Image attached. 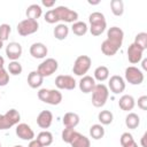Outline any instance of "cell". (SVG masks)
<instances>
[{
  "label": "cell",
  "instance_id": "obj_14",
  "mask_svg": "<svg viewBox=\"0 0 147 147\" xmlns=\"http://www.w3.org/2000/svg\"><path fill=\"white\" fill-rule=\"evenodd\" d=\"M15 132H16V136L20 139H22V140H26V141L29 140L30 141V140L34 139V132H33V130L31 129L30 125H28L25 123L17 124Z\"/></svg>",
  "mask_w": 147,
  "mask_h": 147
},
{
  "label": "cell",
  "instance_id": "obj_10",
  "mask_svg": "<svg viewBox=\"0 0 147 147\" xmlns=\"http://www.w3.org/2000/svg\"><path fill=\"white\" fill-rule=\"evenodd\" d=\"M123 39H124V32L121 28L111 26L107 31V40H109L111 44H114L118 48H121V46L123 44Z\"/></svg>",
  "mask_w": 147,
  "mask_h": 147
},
{
  "label": "cell",
  "instance_id": "obj_42",
  "mask_svg": "<svg viewBox=\"0 0 147 147\" xmlns=\"http://www.w3.org/2000/svg\"><path fill=\"white\" fill-rule=\"evenodd\" d=\"M28 147H42V146H41V144H40V142L34 138V139L30 140V142H29Z\"/></svg>",
  "mask_w": 147,
  "mask_h": 147
},
{
  "label": "cell",
  "instance_id": "obj_15",
  "mask_svg": "<svg viewBox=\"0 0 147 147\" xmlns=\"http://www.w3.org/2000/svg\"><path fill=\"white\" fill-rule=\"evenodd\" d=\"M142 54H144V51L133 42L127 47V59H129V62L132 64L139 63L142 60Z\"/></svg>",
  "mask_w": 147,
  "mask_h": 147
},
{
  "label": "cell",
  "instance_id": "obj_7",
  "mask_svg": "<svg viewBox=\"0 0 147 147\" xmlns=\"http://www.w3.org/2000/svg\"><path fill=\"white\" fill-rule=\"evenodd\" d=\"M54 11L59 18V21H63L65 23H75L78 20V13L65 7V6H59L54 8Z\"/></svg>",
  "mask_w": 147,
  "mask_h": 147
},
{
  "label": "cell",
  "instance_id": "obj_4",
  "mask_svg": "<svg viewBox=\"0 0 147 147\" xmlns=\"http://www.w3.org/2000/svg\"><path fill=\"white\" fill-rule=\"evenodd\" d=\"M21 121V115L16 109H9L6 114L0 116V130H7L11 126L18 124Z\"/></svg>",
  "mask_w": 147,
  "mask_h": 147
},
{
  "label": "cell",
  "instance_id": "obj_46",
  "mask_svg": "<svg viewBox=\"0 0 147 147\" xmlns=\"http://www.w3.org/2000/svg\"><path fill=\"white\" fill-rule=\"evenodd\" d=\"M126 147H138V144L134 141V142H132L131 145H129V146H126Z\"/></svg>",
  "mask_w": 147,
  "mask_h": 147
},
{
  "label": "cell",
  "instance_id": "obj_5",
  "mask_svg": "<svg viewBox=\"0 0 147 147\" xmlns=\"http://www.w3.org/2000/svg\"><path fill=\"white\" fill-rule=\"evenodd\" d=\"M92 64V60L90 56L87 55H79L74 63L72 67V72L76 76H85V74H87V71L90 70Z\"/></svg>",
  "mask_w": 147,
  "mask_h": 147
},
{
  "label": "cell",
  "instance_id": "obj_32",
  "mask_svg": "<svg viewBox=\"0 0 147 147\" xmlns=\"http://www.w3.org/2000/svg\"><path fill=\"white\" fill-rule=\"evenodd\" d=\"M110 9L115 16H122L124 13V2L122 0H111Z\"/></svg>",
  "mask_w": 147,
  "mask_h": 147
},
{
  "label": "cell",
  "instance_id": "obj_11",
  "mask_svg": "<svg viewBox=\"0 0 147 147\" xmlns=\"http://www.w3.org/2000/svg\"><path fill=\"white\" fill-rule=\"evenodd\" d=\"M55 85L59 90H68L71 91L76 87V80L70 75H59L55 78Z\"/></svg>",
  "mask_w": 147,
  "mask_h": 147
},
{
  "label": "cell",
  "instance_id": "obj_3",
  "mask_svg": "<svg viewBox=\"0 0 147 147\" xmlns=\"http://www.w3.org/2000/svg\"><path fill=\"white\" fill-rule=\"evenodd\" d=\"M62 93L59 90L53 88H40L38 91V99L47 105L56 106L62 101Z\"/></svg>",
  "mask_w": 147,
  "mask_h": 147
},
{
  "label": "cell",
  "instance_id": "obj_40",
  "mask_svg": "<svg viewBox=\"0 0 147 147\" xmlns=\"http://www.w3.org/2000/svg\"><path fill=\"white\" fill-rule=\"evenodd\" d=\"M138 107L141 110H147V95H141L138 99Z\"/></svg>",
  "mask_w": 147,
  "mask_h": 147
},
{
  "label": "cell",
  "instance_id": "obj_1",
  "mask_svg": "<svg viewBox=\"0 0 147 147\" xmlns=\"http://www.w3.org/2000/svg\"><path fill=\"white\" fill-rule=\"evenodd\" d=\"M88 22H90V32L92 36H95V37L103 33L107 28L106 17L100 11H94L90 14Z\"/></svg>",
  "mask_w": 147,
  "mask_h": 147
},
{
  "label": "cell",
  "instance_id": "obj_17",
  "mask_svg": "<svg viewBox=\"0 0 147 147\" xmlns=\"http://www.w3.org/2000/svg\"><path fill=\"white\" fill-rule=\"evenodd\" d=\"M53 122V114L49 110H42L37 116V124L40 129H48Z\"/></svg>",
  "mask_w": 147,
  "mask_h": 147
},
{
  "label": "cell",
  "instance_id": "obj_13",
  "mask_svg": "<svg viewBox=\"0 0 147 147\" xmlns=\"http://www.w3.org/2000/svg\"><path fill=\"white\" fill-rule=\"evenodd\" d=\"M22 53H23V49L20 42L11 41L6 46V55L11 61H17L21 57Z\"/></svg>",
  "mask_w": 147,
  "mask_h": 147
},
{
  "label": "cell",
  "instance_id": "obj_51",
  "mask_svg": "<svg viewBox=\"0 0 147 147\" xmlns=\"http://www.w3.org/2000/svg\"><path fill=\"white\" fill-rule=\"evenodd\" d=\"M0 116H1V115H0Z\"/></svg>",
  "mask_w": 147,
  "mask_h": 147
},
{
  "label": "cell",
  "instance_id": "obj_9",
  "mask_svg": "<svg viewBox=\"0 0 147 147\" xmlns=\"http://www.w3.org/2000/svg\"><path fill=\"white\" fill-rule=\"evenodd\" d=\"M124 76H125V79L127 83H130L131 85H140L142 82H144V72L134 67V65H130L125 69V72H124Z\"/></svg>",
  "mask_w": 147,
  "mask_h": 147
},
{
  "label": "cell",
  "instance_id": "obj_33",
  "mask_svg": "<svg viewBox=\"0 0 147 147\" xmlns=\"http://www.w3.org/2000/svg\"><path fill=\"white\" fill-rule=\"evenodd\" d=\"M133 44H136L138 47H140L142 51L147 49V33L146 32H140L136 36Z\"/></svg>",
  "mask_w": 147,
  "mask_h": 147
},
{
  "label": "cell",
  "instance_id": "obj_19",
  "mask_svg": "<svg viewBox=\"0 0 147 147\" xmlns=\"http://www.w3.org/2000/svg\"><path fill=\"white\" fill-rule=\"evenodd\" d=\"M78 85H79V90L83 93H91L92 90L95 86V79L92 76H86L85 75L80 78Z\"/></svg>",
  "mask_w": 147,
  "mask_h": 147
},
{
  "label": "cell",
  "instance_id": "obj_48",
  "mask_svg": "<svg viewBox=\"0 0 147 147\" xmlns=\"http://www.w3.org/2000/svg\"><path fill=\"white\" fill-rule=\"evenodd\" d=\"M2 46H3V41H2L1 39H0V49L2 48Z\"/></svg>",
  "mask_w": 147,
  "mask_h": 147
},
{
  "label": "cell",
  "instance_id": "obj_38",
  "mask_svg": "<svg viewBox=\"0 0 147 147\" xmlns=\"http://www.w3.org/2000/svg\"><path fill=\"white\" fill-rule=\"evenodd\" d=\"M9 83V74L5 68H0V86H6Z\"/></svg>",
  "mask_w": 147,
  "mask_h": 147
},
{
  "label": "cell",
  "instance_id": "obj_21",
  "mask_svg": "<svg viewBox=\"0 0 147 147\" xmlns=\"http://www.w3.org/2000/svg\"><path fill=\"white\" fill-rule=\"evenodd\" d=\"M136 106V100L132 95H129V94H124L119 98L118 100V107L124 110V111H130L134 108Z\"/></svg>",
  "mask_w": 147,
  "mask_h": 147
},
{
  "label": "cell",
  "instance_id": "obj_37",
  "mask_svg": "<svg viewBox=\"0 0 147 147\" xmlns=\"http://www.w3.org/2000/svg\"><path fill=\"white\" fill-rule=\"evenodd\" d=\"M44 20H45L47 23H49V24H54V23L59 22V18H57V16H56L54 9H49V10H47L46 14L44 15Z\"/></svg>",
  "mask_w": 147,
  "mask_h": 147
},
{
  "label": "cell",
  "instance_id": "obj_43",
  "mask_svg": "<svg viewBox=\"0 0 147 147\" xmlns=\"http://www.w3.org/2000/svg\"><path fill=\"white\" fill-rule=\"evenodd\" d=\"M146 139H147V132H145L141 137V140H140V144L142 147H147V144H146Z\"/></svg>",
  "mask_w": 147,
  "mask_h": 147
},
{
  "label": "cell",
  "instance_id": "obj_50",
  "mask_svg": "<svg viewBox=\"0 0 147 147\" xmlns=\"http://www.w3.org/2000/svg\"><path fill=\"white\" fill-rule=\"evenodd\" d=\"M0 147H1V144H0Z\"/></svg>",
  "mask_w": 147,
  "mask_h": 147
},
{
  "label": "cell",
  "instance_id": "obj_18",
  "mask_svg": "<svg viewBox=\"0 0 147 147\" xmlns=\"http://www.w3.org/2000/svg\"><path fill=\"white\" fill-rule=\"evenodd\" d=\"M29 52H30V55L32 57H34V59H44L47 55L48 49H47L45 44H42V42H34V44H32L30 46Z\"/></svg>",
  "mask_w": 147,
  "mask_h": 147
},
{
  "label": "cell",
  "instance_id": "obj_8",
  "mask_svg": "<svg viewBox=\"0 0 147 147\" xmlns=\"http://www.w3.org/2000/svg\"><path fill=\"white\" fill-rule=\"evenodd\" d=\"M59 68V63L53 57H48L46 60H44L37 68V71L45 78V77H49L52 76Z\"/></svg>",
  "mask_w": 147,
  "mask_h": 147
},
{
  "label": "cell",
  "instance_id": "obj_30",
  "mask_svg": "<svg viewBox=\"0 0 147 147\" xmlns=\"http://www.w3.org/2000/svg\"><path fill=\"white\" fill-rule=\"evenodd\" d=\"M90 136L94 140H99L105 136V129L101 124H93L90 127Z\"/></svg>",
  "mask_w": 147,
  "mask_h": 147
},
{
  "label": "cell",
  "instance_id": "obj_29",
  "mask_svg": "<svg viewBox=\"0 0 147 147\" xmlns=\"http://www.w3.org/2000/svg\"><path fill=\"white\" fill-rule=\"evenodd\" d=\"M88 28H87V24L85 22H82V21H77L75 23H72V26H71V31L74 32V34L76 36H84L86 34Z\"/></svg>",
  "mask_w": 147,
  "mask_h": 147
},
{
  "label": "cell",
  "instance_id": "obj_44",
  "mask_svg": "<svg viewBox=\"0 0 147 147\" xmlns=\"http://www.w3.org/2000/svg\"><path fill=\"white\" fill-rule=\"evenodd\" d=\"M142 69H144V70L147 69V60H146V59L142 60Z\"/></svg>",
  "mask_w": 147,
  "mask_h": 147
},
{
  "label": "cell",
  "instance_id": "obj_2",
  "mask_svg": "<svg viewBox=\"0 0 147 147\" xmlns=\"http://www.w3.org/2000/svg\"><path fill=\"white\" fill-rule=\"evenodd\" d=\"M92 105L96 108L103 107L109 96V90L105 84H95L92 90Z\"/></svg>",
  "mask_w": 147,
  "mask_h": 147
},
{
  "label": "cell",
  "instance_id": "obj_45",
  "mask_svg": "<svg viewBox=\"0 0 147 147\" xmlns=\"http://www.w3.org/2000/svg\"><path fill=\"white\" fill-rule=\"evenodd\" d=\"M3 64H5V59L0 55V68H3Z\"/></svg>",
  "mask_w": 147,
  "mask_h": 147
},
{
  "label": "cell",
  "instance_id": "obj_41",
  "mask_svg": "<svg viewBox=\"0 0 147 147\" xmlns=\"http://www.w3.org/2000/svg\"><path fill=\"white\" fill-rule=\"evenodd\" d=\"M41 3H42V6H45L47 8H52L55 5V0H42Z\"/></svg>",
  "mask_w": 147,
  "mask_h": 147
},
{
  "label": "cell",
  "instance_id": "obj_20",
  "mask_svg": "<svg viewBox=\"0 0 147 147\" xmlns=\"http://www.w3.org/2000/svg\"><path fill=\"white\" fill-rule=\"evenodd\" d=\"M79 121H80V118H79L78 114L71 113V111L65 113L62 118V123H63L64 127H68V129H75L79 124Z\"/></svg>",
  "mask_w": 147,
  "mask_h": 147
},
{
  "label": "cell",
  "instance_id": "obj_47",
  "mask_svg": "<svg viewBox=\"0 0 147 147\" xmlns=\"http://www.w3.org/2000/svg\"><path fill=\"white\" fill-rule=\"evenodd\" d=\"M99 2H100V1H94V2H93V1H88L90 5H98Z\"/></svg>",
  "mask_w": 147,
  "mask_h": 147
},
{
  "label": "cell",
  "instance_id": "obj_22",
  "mask_svg": "<svg viewBox=\"0 0 147 147\" xmlns=\"http://www.w3.org/2000/svg\"><path fill=\"white\" fill-rule=\"evenodd\" d=\"M42 82H44V77L37 71H31L29 75H28V85L31 87V88H38L42 85Z\"/></svg>",
  "mask_w": 147,
  "mask_h": 147
},
{
  "label": "cell",
  "instance_id": "obj_31",
  "mask_svg": "<svg viewBox=\"0 0 147 147\" xmlns=\"http://www.w3.org/2000/svg\"><path fill=\"white\" fill-rule=\"evenodd\" d=\"M98 119L99 122L101 123V125H109L113 123V119H114V115L111 111L109 110H101L99 114H98Z\"/></svg>",
  "mask_w": 147,
  "mask_h": 147
},
{
  "label": "cell",
  "instance_id": "obj_35",
  "mask_svg": "<svg viewBox=\"0 0 147 147\" xmlns=\"http://www.w3.org/2000/svg\"><path fill=\"white\" fill-rule=\"evenodd\" d=\"M10 31H11V28L9 24L7 23H3L0 25V39L2 41H6L10 34Z\"/></svg>",
  "mask_w": 147,
  "mask_h": 147
},
{
  "label": "cell",
  "instance_id": "obj_27",
  "mask_svg": "<svg viewBox=\"0 0 147 147\" xmlns=\"http://www.w3.org/2000/svg\"><path fill=\"white\" fill-rule=\"evenodd\" d=\"M139 124H140V117L136 113H129L127 116L125 117V125L129 129L134 130L139 126Z\"/></svg>",
  "mask_w": 147,
  "mask_h": 147
},
{
  "label": "cell",
  "instance_id": "obj_24",
  "mask_svg": "<svg viewBox=\"0 0 147 147\" xmlns=\"http://www.w3.org/2000/svg\"><path fill=\"white\" fill-rule=\"evenodd\" d=\"M54 37L57 39V40H64L68 34H69V28L64 24V23H61V24H57L55 28H54Z\"/></svg>",
  "mask_w": 147,
  "mask_h": 147
},
{
  "label": "cell",
  "instance_id": "obj_49",
  "mask_svg": "<svg viewBox=\"0 0 147 147\" xmlns=\"http://www.w3.org/2000/svg\"><path fill=\"white\" fill-rule=\"evenodd\" d=\"M13 147H23L22 145H16V146H13Z\"/></svg>",
  "mask_w": 147,
  "mask_h": 147
},
{
  "label": "cell",
  "instance_id": "obj_26",
  "mask_svg": "<svg viewBox=\"0 0 147 147\" xmlns=\"http://www.w3.org/2000/svg\"><path fill=\"white\" fill-rule=\"evenodd\" d=\"M40 144H41V146L42 147H48V146H51L52 145V142H53V134L49 132V131H41L38 136H37V138H36Z\"/></svg>",
  "mask_w": 147,
  "mask_h": 147
},
{
  "label": "cell",
  "instance_id": "obj_16",
  "mask_svg": "<svg viewBox=\"0 0 147 147\" xmlns=\"http://www.w3.org/2000/svg\"><path fill=\"white\" fill-rule=\"evenodd\" d=\"M69 145L71 147H91V141L86 136L75 131L69 141Z\"/></svg>",
  "mask_w": 147,
  "mask_h": 147
},
{
  "label": "cell",
  "instance_id": "obj_34",
  "mask_svg": "<svg viewBox=\"0 0 147 147\" xmlns=\"http://www.w3.org/2000/svg\"><path fill=\"white\" fill-rule=\"evenodd\" d=\"M23 71V68H22V64L18 62V61H11L9 62L8 64V72L11 74L13 76H18L21 75Z\"/></svg>",
  "mask_w": 147,
  "mask_h": 147
},
{
  "label": "cell",
  "instance_id": "obj_6",
  "mask_svg": "<svg viewBox=\"0 0 147 147\" xmlns=\"http://www.w3.org/2000/svg\"><path fill=\"white\" fill-rule=\"evenodd\" d=\"M38 29H39L38 21L30 20V18H25V20L21 21L17 24V32L22 37H26V36L33 34L34 32L38 31Z\"/></svg>",
  "mask_w": 147,
  "mask_h": 147
},
{
  "label": "cell",
  "instance_id": "obj_28",
  "mask_svg": "<svg viewBox=\"0 0 147 147\" xmlns=\"http://www.w3.org/2000/svg\"><path fill=\"white\" fill-rule=\"evenodd\" d=\"M109 78V69L106 65H100L94 70V79L99 82H105Z\"/></svg>",
  "mask_w": 147,
  "mask_h": 147
},
{
  "label": "cell",
  "instance_id": "obj_12",
  "mask_svg": "<svg viewBox=\"0 0 147 147\" xmlns=\"http://www.w3.org/2000/svg\"><path fill=\"white\" fill-rule=\"evenodd\" d=\"M108 90H110L114 94H119V93L124 92V90H125L124 79L118 75L111 76L109 79V83H108Z\"/></svg>",
  "mask_w": 147,
  "mask_h": 147
},
{
  "label": "cell",
  "instance_id": "obj_36",
  "mask_svg": "<svg viewBox=\"0 0 147 147\" xmlns=\"http://www.w3.org/2000/svg\"><path fill=\"white\" fill-rule=\"evenodd\" d=\"M119 142H121L122 147H126V146L131 145L132 142H134V139H133V137H132L131 133L124 132V133H122V136L119 138Z\"/></svg>",
  "mask_w": 147,
  "mask_h": 147
},
{
  "label": "cell",
  "instance_id": "obj_25",
  "mask_svg": "<svg viewBox=\"0 0 147 147\" xmlns=\"http://www.w3.org/2000/svg\"><path fill=\"white\" fill-rule=\"evenodd\" d=\"M119 48L117 47V46H115L114 44H111L109 40H103L102 41V44H101V52L105 54V55H107V56H114L116 53H117V51H118Z\"/></svg>",
  "mask_w": 147,
  "mask_h": 147
},
{
  "label": "cell",
  "instance_id": "obj_39",
  "mask_svg": "<svg viewBox=\"0 0 147 147\" xmlns=\"http://www.w3.org/2000/svg\"><path fill=\"white\" fill-rule=\"evenodd\" d=\"M75 131H76L75 129H68V127H64L63 131H62V140H63L64 142L69 144V141H70V139H71V137H72V134H74Z\"/></svg>",
  "mask_w": 147,
  "mask_h": 147
},
{
  "label": "cell",
  "instance_id": "obj_23",
  "mask_svg": "<svg viewBox=\"0 0 147 147\" xmlns=\"http://www.w3.org/2000/svg\"><path fill=\"white\" fill-rule=\"evenodd\" d=\"M25 15H26V18L37 21V20L42 15V9H41V7H40L39 5L32 3V5H30V6L26 8Z\"/></svg>",
  "mask_w": 147,
  "mask_h": 147
}]
</instances>
